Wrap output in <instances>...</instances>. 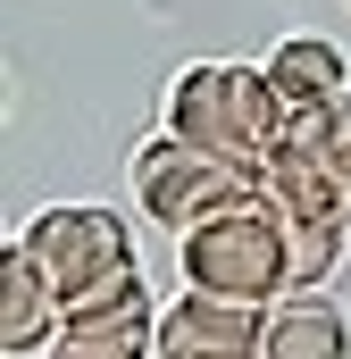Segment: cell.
Listing matches in <instances>:
<instances>
[{
    "mask_svg": "<svg viewBox=\"0 0 351 359\" xmlns=\"http://www.w3.org/2000/svg\"><path fill=\"white\" fill-rule=\"evenodd\" d=\"M59 326H67V309H59L51 276L8 243V251H0V351H8V359L51 351V343H59Z\"/></svg>",
    "mask_w": 351,
    "mask_h": 359,
    "instance_id": "6",
    "label": "cell"
},
{
    "mask_svg": "<svg viewBox=\"0 0 351 359\" xmlns=\"http://www.w3.org/2000/svg\"><path fill=\"white\" fill-rule=\"evenodd\" d=\"M276 226H284V292H326L351 226H326V217H276Z\"/></svg>",
    "mask_w": 351,
    "mask_h": 359,
    "instance_id": "10",
    "label": "cell"
},
{
    "mask_svg": "<svg viewBox=\"0 0 351 359\" xmlns=\"http://www.w3.org/2000/svg\"><path fill=\"white\" fill-rule=\"evenodd\" d=\"M260 334H267V309L192 292V284L176 309H159V359H260Z\"/></svg>",
    "mask_w": 351,
    "mask_h": 359,
    "instance_id": "5",
    "label": "cell"
},
{
    "mask_svg": "<svg viewBox=\"0 0 351 359\" xmlns=\"http://www.w3.org/2000/svg\"><path fill=\"white\" fill-rule=\"evenodd\" d=\"M260 67H267V84H276V100H284V117H310V109H326V100L351 92V59L326 34H284Z\"/></svg>",
    "mask_w": 351,
    "mask_h": 359,
    "instance_id": "7",
    "label": "cell"
},
{
    "mask_svg": "<svg viewBox=\"0 0 351 359\" xmlns=\"http://www.w3.org/2000/svg\"><path fill=\"white\" fill-rule=\"evenodd\" d=\"M42 359H159V309H151V292L126 301V309H100V318H67Z\"/></svg>",
    "mask_w": 351,
    "mask_h": 359,
    "instance_id": "9",
    "label": "cell"
},
{
    "mask_svg": "<svg viewBox=\"0 0 351 359\" xmlns=\"http://www.w3.org/2000/svg\"><path fill=\"white\" fill-rule=\"evenodd\" d=\"M260 359H351V318L326 292H284V301L267 309Z\"/></svg>",
    "mask_w": 351,
    "mask_h": 359,
    "instance_id": "8",
    "label": "cell"
},
{
    "mask_svg": "<svg viewBox=\"0 0 351 359\" xmlns=\"http://www.w3.org/2000/svg\"><path fill=\"white\" fill-rule=\"evenodd\" d=\"M126 176H134L143 217H151V226H176V234H192V226H209V217L260 201V176H243V168H226V159L176 142V134H151V142L134 151Z\"/></svg>",
    "mask_w": 351,
    "mask_h": 359,
    "instance_id": "4",
    "label": "cell"
},
{
    "mask_svg": "<svg viewBox=\"0 0 351 359\" xmlns=\"http://www.w3.org/2000/svg\"><path fill=\"white\" fill-rule=\"evenodd\" d=\"M184 284L192 292H218V301H251V309H276L284 301V226L267 201H243L209 226L184 234Z\"/></svg>",
    "mask_w": 351,
    "mask_h": 359,
    "instance_id": "3",
    "label": "cell"
},
{
    "mask_svg": "<svg viewBox=\"0 0 351 359\" xmlns=\"http://www.w3.org/2000/svg\"><path fill=\"white\" fill-rule=\"evenodd\" d=\"M17 251L51 276V292H59L67 318H100V309L143 301L134 234H126V217L100 209V201H59V209L25 217V226H17Z\"/></svg>",
    "mask_w": 351,
    "mask_h": 359,
    "instance_id": "1",
    "label": "cell"
},
{
    "mask_svg": "<svg viewBox=\"0 0 351 359\" xmlns=\"http://www.w3.org/2000/svg\"><path fill=\"white\" fill-rule=\"evenodd\" d=\"M284 126L326 159V176H335V192H343V226H351V92L326 100V109H310V117H284Z\"/></svg>",
    "mask_w": 351,
    "mask_h": 359,
    "instance_id": "11",
    "label": "cell"
},
{
    "mask_svg": "<svg viewBox=\"0 0 351 359\" xmlns=\"http://www.w3.org/2000/svg\"><path fill=\"white\" fill-rule=\"evenodd\" d=\"M168 134L260 176L284 142V100L267 84V67H243V59H201L168 84Z\"/></svg>",
    "mask_w": 351,
    "mask_h": 359,
    "instance_id": "2",
    "label": "cell"
}]
</instances>
